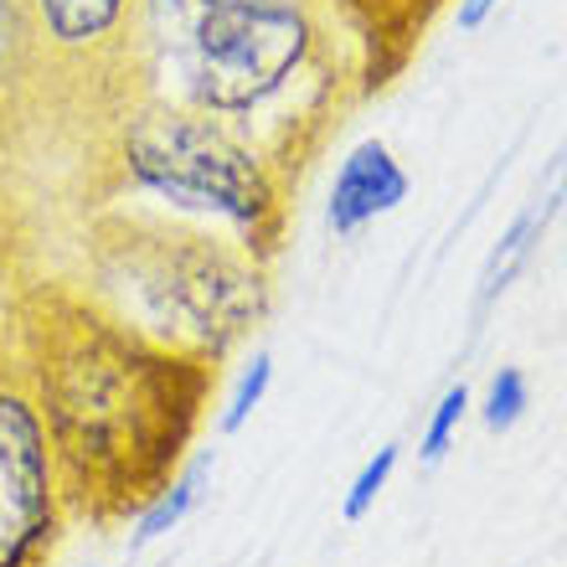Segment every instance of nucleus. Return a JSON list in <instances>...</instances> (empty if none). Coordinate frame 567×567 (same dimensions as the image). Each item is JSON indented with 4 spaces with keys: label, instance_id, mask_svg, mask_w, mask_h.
I'll list each match as a JSON object with an SVG mask.
<instances>
[{
    "label": "nucleus",
    "instance_id": "obj_1",
    "mask_svg": "<svg viewBox=\"0 0 567 567\" xmlns=\"http://www.w3.org/2000/svg\"><path fill=\"white\" fill-rule=\"evenodd\" d=\"M11 351L42 413L68 516L120 526L186 464L217 361L135 326L99 289L31 279L11 295Z\"/></svg>",
    "mask_w": 567,
    "mask_h": 567
},
{
    "label": "nucleus",
    "instance_id": "obj_15",
    "mask_svg": "<svg viewBox=\"0 0 567 567\" xmlns=\"http://www.w3.org/2000/svg\"><path fill=\"white\" fill-rule=\"evenodd\" d=\"M6 336H11V305H6V315H0V346H6Z\"/></svg>",
    "mask_w": 567,
    "mask_h": 567
},
{
    "label": "nucleus",
    "instance_id": "obj_7",
    "mask_svg": "<svg viewBox=\"0 0 567 567\" xmlns=\"http://www.w3.org/2000/svg\"><path fill=\"white\" fill-rule=\"evenodd\" d=\"M413 192L403 161L392 155L382 140H361L351 155L341 161L336 171V186H330V207H326V223L336 238H357L367 223L398 212Z\"/></svg>",
    "mask_w": 567,
    "mask_h": 567
},
{
    "label": "nucleus",
    "instance_id": "obj_5",
    "mask_svg": "<svg viewBox=\"0 0 567 567\" xmlns=\"http://www.w3.org/2000/svg\"><path fill=\"white\" fill-rule=\"evenodd\" d=\"M68 495L27 372L0 346V567H47L68 532Z\"/></svg>",
    "mask_w": 567,
    "mask_h": 567
},
{
    "label": "nucleus",
    "instance_id": "obj_9",
    "mask_svg": "<svg viewBox=\"0 0 567 567\" xmlns=\"http://www.w3.org/2000/svg\"><path fill=\"white\" fill-rule=\"evenodd\" d=\"M207 475H212V454L202 449L196 460L181 464L176 480H171V485H165V491L155 495V501H150V506L135 516V537H130V553L150 547V542H161L165 532H176V526L196 511V501H202V485H207Z\"/></svg>",
    "mask_w": 567,
    "mask_h": 567
},
{
    "label": "nucleus",
    "instance_id": "obj_2",
    "mask_svg": "<svg viewBox=\"0 0 567 567\" xmlns=\"http://www.w3.org/2000/svg\"><path fill=\"white\" fill-rule=\"evenodd\" d=\"M93 155L114 186L145 192L176 212L223 217L258 264L279 258L295 181L223 120L145 93L109 114L93 135Z\"/></svg>",
    "mask_w": 567,
    "mask_h": 567
},
{
    "label": "nucleus",
    "instance_id": "obj_11",
    "mask_svg": "<svg viewBox=\"0 0 567 567\" xmlns=\"http://www.w3.org/2000/svg\"><path fill=\"white\" fill-rule=\"evenodd\" d=\"M269 388H274V357H269V351H254V361L243 367L238 388H233V398H227V408H223V419H217V429H223V433H238L243 423H248L258 408H264Z\"/></svg>",
    "mask_w": 567,
    "mask_h": 567
},
{
    "label": "nucleus",
    "instance_id": "obj_14",
    "mask_svg": "<svg viewBox=\"0 0 567 567\" xmlns=\"http://www.w3.org/2000/svg\"><path fill=\"white\" fill-rule=\"evenodd\" d=\"M495 6H501V0H460V27H464V31L485 27V16H491Z\"/></svg>",
    "mask_w": 567,
    "mask_h": 567
},
{
    "label": "nucleus",
    "instance_id": "obj_3",
    "mask_svg": "<svg viewBox=\"0 0 567 567\" xmlns=\"http://www.w3.org/2000/svg\"><path fill=\"white\" fill-rule=\"evenodd\" d=\"M93 274L109 289H124L135 326L186 351L223 361L248 341L269 315V264H258L238 238L207 227H181L165 217H93L89 223Z\"/></svg>",
    "mask_w": 567,
    "mask_h": 567
},
{
    "label": "nucleus",
    "instance_id": "obj_6",
    "mask_svg": "<svg viewBox=\"0 0 567 567\" xmlns=\"http://www.w3.org/2000/svg\"><path fill=\"white\" fill-rule=\"evenodd\" d=\"M37 58L47 78H73V104L89 120V145L104 120L124 104L120 78L135 73L124 37H135L140 0H27Z\"/></svg>",
    "mask_w": 567,
    "mask_h": 567
},
{
    "label": "nucleus",
    "instance_id": "obj_13",
    "mask_svg": "<svg viewBox=\"0 0 567 567\" xmlns=\"http://www.w3.org/2000/svg\"><path fill=\"white\" fill-rule=\"evenodd\" d=\"M464 413H470V388H464V382H454V388L439 398V408H433L429 429H423V444H419L423 464L444 460L449 444H454V433H460V423H464Z\"/></svg>",
    "mask_w": 567,
    "mask_h": 567
},
{
    "label": "nucleus",
    "instance_id": "obj_4",
    "mask_svg": "<svg viewBox=\"0 0 567 567\" xmlns=\"http://www.w3.org/2000/svg\"><path fill=\"white\" fill-rule=\"evenodd\" d=\"M135 37H145V47L176 78L171 104L223 120L279 165L269 114L320 52V27L299 0H207L171 21H150Z\"/></svg>",
    "mask_w": 567,
    "mask_h": 567
},
{
    "label": "nucleus",
    "instance_id": "obj_8",
    "mask_svg": "<svg viewBox=\"0 0 567 567\" xmlns=\"http://www.w3.org/2000/svg\"><path fill=\"white\" fill-rule=\"evenodd\" d=\"M563 202H567V145L553 155L547 176L537 181V192L526 196V207L511 217V227L501 233V243L491 248V258H485L480 284H475V326L485 320V310H491L495 299L516 284V274L532 264V254H537V243L547 238V227H553V217L563 212Z\"/></svg>",
    "mask_w": 567,
    "mask_h": 567
},
{
    "label": "nucleus",
    "instance_id": "obj_10",
    "mask_svg": "<svg viewBox=\"0 0 567 567\" xmlns=\"http://www.w3.org/2000/svg\"><path fill=\"white\" fill-rule=\"evenodd\" d=\"M526 403H532V392H526V372L522 367H501L491 377V388H485V403H480V419L491 433H511L522 423Z\"/></svg>",
    "mask_w": 567,
    "mask_h": 567
},
{
    "label": "nucleus",
    "instance_id": "obj_12",
    "mask_svg": "<svg viewBox=\"0 0 567 567\" xmlns=\"http://www.w3.org/2000/svg\"><path fill=\"white\" fill-rule=\"evenodd\" d=\"M398 460H403V449H398V444H382L372 460L361 464V475L351 480V491H346V501H341V516H346V522H361V516L377 506V495L388 491V480H392V470H398Z\"/></svg>",
    "mask_w": 567,
    "mask_h": 567
}]
</instances>
